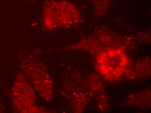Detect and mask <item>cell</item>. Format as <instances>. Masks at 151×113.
Segmentation results:
<instances>
[{
  "label": "cell",
  "instance_id": "5",
  "mask_svg": "<svg viewBox=\"0 0 151 113\" xmlns=\"http://www.w3.org/2000/svg\"><path fill=\"white\" fill-rule=\"evenodd\" d=\"M150 91L143 90L139 92L130 95L127 102L132 105L146 108L150 106Z\"/></svg>",
  "mask_w": 151,
  "mask_h": 113
},
{
  "label": "cell",
  "instance_id": "4",
  "mask_svg": "<svg viewBox=\"0 0 151 113\" xmlns=\"http://www.w3.org/2000/svg\"><path fill=\"white\" fill-rule=\"evenodd\" d=\"M151 73V60L150 58L139 60L133 65H130L124 77L129 79L145 78Z\"/></svg>",
  "mask_w": 151,
  "mask_h": 113
},
{
  "label": "cell",
  "instance_id": "1",
  "mask_svg": "<svg viewBox=\"0 0 151 113\" xmlns=\"http://www.w3.org/2000/svg\"><path fill=\"white\" fill-rule=\"evenodd\" d=\"M127 49L122 47L106 49L95 55V69L106 81L121 79L130 65Z\"/></svg>",
  "mask_w": 151,
  "mask_h": 113
},
{
  "label": "cell",
  "instance_id": "6",
  "mask_svg": "<svg viewBox=\"0 0 151 113\" xmlns=\"http://www.w3.org/2000/svg\"><path fill=\"white\" fill-rule=\"evenodd\" d=\"M95 14L97 16H104L110 8L113 0H92Z\"/></svg>",
  "mask_w": 151,
  "mask_h": 113
},
{
  "label": "cell",
  "instance_id": "2",
  "mask_svg": "<svg viewBox=\"0 0 151 113\" xmlns=\"http://www.w3.org/2000/svg\"><path fill=\"white\" fill-rule=\"evenodd\" d=\"M134 37L121 36L110 31H98L83 39L81 49L89 51L94 55L106 49L110 48L122 47L126 49L132 45Z\"/></svg>",
  "mask_w": 151,
  "mask_h": 113
},
{
  "label": "cell",
  "instance_id": "3",
  "mask_svg": "<svg viewBox=\"0 0 151 113\" xmlns=\"http://www.w3.org/2000/svg\"><path fill=\"white\" fill-rule=\"evenodd\" d=\"M87 84L90 94L93 95L98 101L99 109L102 112L107 111L108 101L99 76L95 73L92 74L89 77Z\"/></svg>",
  "mask_w": 151,
  "mask_h": 113
}]
</instances>
